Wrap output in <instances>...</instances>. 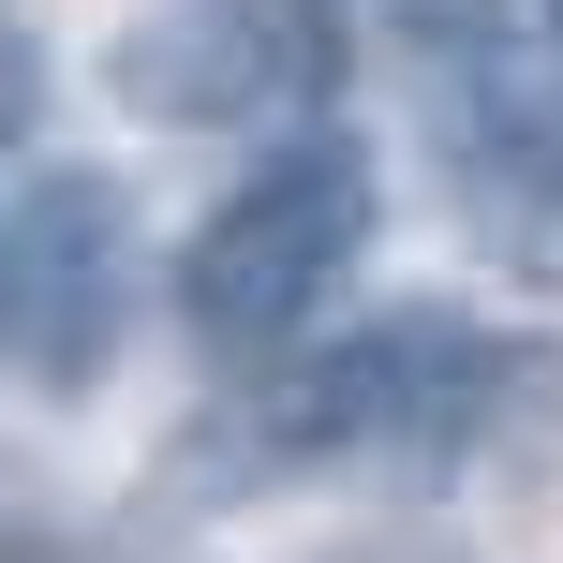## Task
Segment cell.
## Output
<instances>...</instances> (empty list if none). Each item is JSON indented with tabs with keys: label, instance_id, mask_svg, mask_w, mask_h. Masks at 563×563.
Masks as SVG:
<instances>
[{
	"label": "cell",
	"instance_id": "obj_3",
	"mask_svg": "<svg viewBox=\"0 0 563 563\" xmlns=\"http://www.w3.org/2000/svg\"><path fill=\"white\" fill-rule=\"evenodd\" d=\"M341 30L311 0H134L104 45V89L164 134H253V119L327 104Z\"/></svg>",
	"mask_w": 563,
	"mask_h": 563
},
{
	"label": "cell",
	"instance_id": "obj_1",
	"mask_svg": "<svg viewBox=\"0 0 563 563\" xmlns=\"http://www.w3.org/2000/svg\"><path fill=\"white\" fill-rule=\"evenodd\" d=\"M371 208H386V178H371L356 134H282L267 164L194 223V253H178V311H194V341H208V356H267V341H297L311 311H327V282L371 253Z\"/></svg>",
	"mask_w": 563,
	"mask_h": 563
},
{
	"label": "cell",
	"instance_id": "obj_6",
	"mask_svg": "<svg viewBox=\"0 0 563 563\" xmlns=\"http://www.w3.org/2000/svg\"><path fill=\"white\" fill-rule=\"evenodd\" d=\"M30 119H45V45L0 30V134H30Z\"/></svg>",
	"mask_w": 563,
	"mask_h": 563
},
{
	"label": "cell",
	"instance_id": "obj_2",
	"mask_svg": "<svg viewBox=\"0 0 563 563\" xmlns=\"http://www.w3.org/2000/svg\"><path fill=\"white\" fill-rule=\"evenodd\" d=\"M505 341L460 327V311H386L371 341H327L311 371H282L253 445L267 460H400V445H460L505 386Z\"/></svg>",
	"mask_w": 563,
	"mask_h": 563
},
{
	"label": "cell",
	"instance_id": "obj_4",
	"mask_svg": "<svg viewBox=\"0 0 563 563\" xmlns=\"http://www.w3.org/2000/svg\"><path fill=\"white\" fill-rule=\"evenodd\" d=\"M119 327H134V208L104 178H30V208L0 223V341H15L30 386H104Z\"/></svg>",
	"mask_w": 563,
	"mask_h": 563
},
{
	"label": "cell",
	"instance_id": "obj_5",
	"mask_svg": "<svg viewBox=\"0 0 563 563\" xmlns=\"http://www.w3.org/2000/svg\"><path fill=\"white\" fill-rule=\"evenodd\" d=\"M371 15H386L400 45H505L519 0H371Z\"/></svg>",
	"mask_w": 563,
	"mask_h": 563
}]
</instances>
